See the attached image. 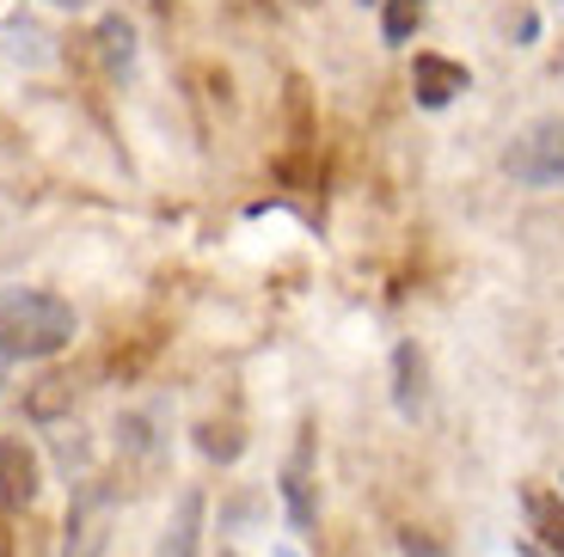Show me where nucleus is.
<instances>
[{"label": "nucleus", "instance_id": "f257e3e1", "mask_svg": "<svg viewBox=\"0 0 564 557\" xmlns=\"http://www.w3.org/2000/svg\"><path fill=\"white\" fill-rule=\"evenodd\" d=\"M80 319L50 288H0V362H50L74 343Z\"/></svg>", "mask_w": 564, "mask_h": 557}, {"label": "nucleus", "instance_id": "f03ea898", "mask_svg": "<svg viewBox=\"0 0 564 557\" xmlns=\"http://www.w3.org/2000/svg\"><path fill=\"white\" fill-rule=\"evenodd\" d=\"M503 172L516 184H528V190H558L564 184V117H540V123H528L522 135L509 141Z\"/></svg>", "mask_w": 564, "mask_h": 557}, {"label": "nucleus", "instance_id": "7ed1b4c3", "mask_svg": "<svg viewBox=\"0 0 564 557\" xmlns=\"http://www.w3.org/2000/svg\"><path fill=\"white\" fill-rule=\"evenodd\" d=\"M111 515H117V490L105 484V478H86V484L74 490L62 557H105V545H111Z\"/></svg>", "mask_w": 564, "mask_h": 557}, {"label": "nucleus", "instance_id": "20e7f679", "mask_svg": "<svg viewBox=\"0 0 564 557\" xmlns=\"http://www.w3.org/2000/svg\"><path fill=\"white\" fill-rule=\"evenodd\" d=\"M282 502H289V527L307 533L319 521V490H313V423H301V441L282 466Z\"/></svg>", "mask_w": 564, "mask_h": 557}, {"label": "nucleus", "instance_id": "39448f33", "mask_svg": "<svg viewBox=\"0 0 564 557\" xmlns=\"http://www.w3.org/2000/svg\"><path fill=\"white\" fill-rule=\"evenodd\" d=\"M473 86V74L460 68L454 56H436V50H423L417 62H411V98H417L423 111H448L454 98Z\"/></svg>", "mask_w": 564, "mask_h": 557}, {"label": "nucleus", "instance_id": "423d86ee", "mask_svg": "<svg viewBox=\"0 0 564 557\" xmlns=\"http://www.w3.org/2000/svg\"><path fill=\"white\" fill-rule=\"evenodd\" d=\"M43 490V466L37 454H31L19 435H0V502H7V515H19V509H31Z\"/></svg>", "mask_w": 564, "mask_h": 557}, {"label": "nucleus", "instance_id": "0eeeda50", "mask_svg": "<svg viewBox=\"0 0 564 557\" xmlns=\"http://www.w3.org/2000/svg\"><path fill=\"white\" fill-rule=\"evenodd\" d=\"M522 515H528V533H534L540 551L564 557V490L528 484V490H522Z\"/></svg>", "mask_w": 564, "mask_h": 557}, {"label": "nucleus", "instance_id": "6e6552de", "mask_svg": "<svg viewBox=\"0 0 564 557\" xmlns=\"http://www.w3.org/2000/svg\"><path fill=\"white\" fill-rule=\"evenodd\" d=\"M74 398H80V374H74V368H50V374L25 392V417L31 423H56V417L74 411Z\"/></svg>", "mask_w": 564, "mask_h": 557}, {"label": "nucleus", "instance_id": "1a4fd4ad", "mask_svg": "<svg viewBox=\"0 0 564 557\" xmlns=\"http://www.w3.org/2000/svg\"><path fill=\"white\" fill-rule=\"evenodd\" d=\"M197 545H203V490H184V496L172 502L160 557H197Z\"/></svg>", "mask_w": 564, "mask_h": 557}, {"label": "nucleus", "instance_id": "9d476101", "mask_svg": "<svg viewBox=\"0 0 564 557\" xmlns=\"http://www.w3.org/2000/svg\"><path fill=\"white\" fill-rule=\"evenodd\" d=\"M93 43H99L105 74H129V68H135V25H129L123 13H105L99 31H93Z\"/></svg>", "mask_w": 564, "mask_h": 557}, {"label": "nucleus", "instance_id": "9b49d317", "mask_svg": "<svg viewBox=\"0 0 564 557\" xmlns=\"http://www.w3.org/2000/svg\"><path fill=\"white\" fill-rule=\"evenodd\" d=\"M393 404H399V417H417L423 411V356H417V343L393 349Z\"/></svg>", "mask_w": 564, "mask_h": 557}, {"label": "nucleus", "instance_id": "f8f14e48", "mask_svg": "<svg viewBox=\"0 0 564 557\" xmlns=\"http://www.w3.org/2000/svg\"><path fill=\"white\" fill-rule=\"evenodd\" d=\"M423 13H430V0H381V43H411L423 25Z\"/></svg>", "mask_w": 564, "mask_h": 557}, {"label": "nucleus", "instance_id": "ddd939ff", "mask_svg": "<svg viewBox=\"0 0 564 557\" xmlns=\"http://www.w3.org/2000/svg\"><path fill=\"white\" fill-rule=\"evenodd\" d=\"M197 454H203V460H240V454H246V435H240V423H197Z\"/></svg>", "mask_w": 564, "mask_h": 557}, {"label": "nucleus", "instance_id": "4468645a", "mask_svg": "<svg viewBox=\"0 0 564 557\" xmlns=\"http://www.w3.org/2000/svg\"><path fill=\"white\" fill-rule=\"evenodd\" d=\"M399 551H405V557H442V545H436V539H430V533H417V527H405V533H399Z\"/></svg>", "mask_w": 564, "mask_h": 557}, {"label": "nucleus", "instance_id": "2eb2a0df", "mask_svg": "<svg viewBox=\"0 0 564 557\" xmlns=\"http://www.w3.org/2000/svg\"><path fill=\"white\" fill-rule=\"evenodd\" d=\"M0 557H13V545H7V521H0Z\"/></svg>", "mask_w": 564, "mask_h": 557}, {"label": "nucleus", "instance_id": "dca6fc26", "mask_svg": "<svg viewBox=\"0 0 564 557\" xmlns=\"http://www.w3.org/2000/svg\"><path fill=\"white\" fill-rule=\"evenodd\" d=\"M270 557H301V551H295V545H276V551H270Z\"/></svg>", "mask_w": 564, "mask_h": 557}, {"label": "nucleus", "instance_id": "f3484780", "mask_svg": "<svg viewBox=\"0 0 564 557\" xmlns=\"http://www.w3.org/2000/svg\"><path fill=\"white\" fill-rule=\"evenodd\" d=\"M528 557H552V551H540V545H528Z\"/></svg>", "mask_w": 564, "mask_h": 557}, {"label": "nucleus", "instance_id": "a211bd4d", "mask_svg": "<svg viewBox=\"0 0 564 557\" xmlns=\"http://www.w3.org/2000/svg\"><path fill=\"white\" fill-rule=\"evenodd\" d=\"M50 7H80V0H50Z\"/></svg>", "mask_w": 564, "mask_h": 557}, {"label": "nucleus", "instance_id": "6ab92c4d", "mask_svg": "<svg viewBox=\"0 0 564 557\" xmlns=\"http://www.w3.org/2000/svg\"><path fill=\"white\" fill-rule=\"evenodd\" d=\"M295 7H319V0H295Z\"/></svg>", "mask_w": 564, "mask_h": 557}, {"label": "nucleus", "instance_id": "aec40b11", "mask_svg": "<svg viewBox=\"0 0 564 557\" xmlns=\"http://www.w3.org/2000/svg\"><path fill=\"white\" fill-rule=\"evenodd\" d=\"M154 7H166V0H154Z\"/></svg>", "mask_w": 564, "mask_h": 557}, {"label": "nucleus", "instance_id": "412c9836", "mask_svg": "<svg viewBox=\"0 0 564 557\" xmlns=\"http://www.w3.org/2000/svg\"><path fill=\"white\" fill-rule=\"evenodd\" d=\"M221 557H234V551H221Z\"/></svg>", "mask_w": 564, "mask_h": 557}, {"label": "nucleus", "instance_id": "4be33fe9", "mask_svg": "<svg viewBox=\"0 0 564 557\" xmlns=\"http://www.w3.org/2000/svg\"><path fill=\"white\" fill-rule=\"evenodd\" d=\"M362 7H368V0H362Z\"/></svg>", "mask_w": 564, "mask_h": 557}]
</instances>
